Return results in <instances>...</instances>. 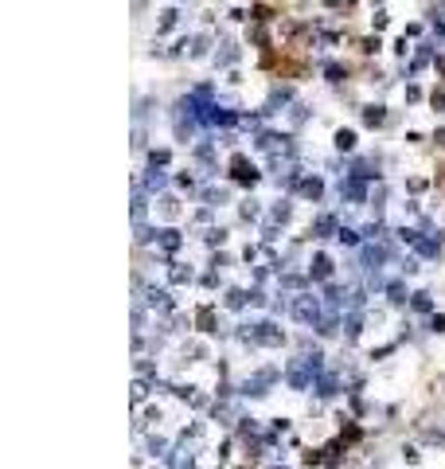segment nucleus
<instances>
[{
	"label": "nucleus",
	"mask_w": 445,
	"mask_h": 469,
	"mask_svg": "<svg viewBox=\"0 0 445 469\" xmlns=\"http://www.w3.org/2000/svg\"><path fill=\"white\" fill-rule=\"evenodd\" d=\"M293 313H297V321L316 324V321H320V301H316V297H301V301L293 305Z\"/></svg>",
	"instance_id": "nucleus-1"
},
{
	"label": "nucleus",
	"mask_w": 445,
	"mask_h": 469,
	"mask_svg": "<svg viewBox=\"0 0 445 469\" xmlns=\"http://www.w3.org/2000/svg\"><path fill=\"white\" fill-rule=\"evenodd\" d=\"M312 274H316V278H328V274H332V262H328V258H312Z\"/></svg>",
	"instance_id": "nucleus-2"
},
{
	"label": "nucleus",
	"mask_w": 445,
	"mask_h": 469,
	"mask_svg": "<svg viewBox=\"0 0 445 469\" xmlns=\"http://www.w3.org/2000/svg\"><path fill=\"white\" fill-rule=\"evenodd\" d=\"M336 145H340V149H352V145H356V137L348 133V129H340V133H336Z\"/></svg>",
	"instance_id": "nucleus-3"
},
{
	"label": "nucleus",
	"mask_w": 445,
	"mask_h": 469,
	"mask_svg": "<svg viewBox=\"0 0 445 469\" xmlns=\"http://www.w3.org/2000/svg\"><path fill=\"white\" fill-rule=\"evenodd\" d=\"M363 118H367V125H383V110H379V106H371Z\"/></svg>",
	"instance_id": "nucleus-4"
},
{
	"label": "nucleus",
	"mask_w": 445,
	"mask_h": 469,
	"mask_svg": "<svg viewBox=\"0 0 445 469\" xmlns=\"http://www.w3.org/2000/svg\"><path fill=\"white\" fill-rule=\"evenodd\" d=\"M390 301L402 305V301H406V290H402V286H390Z\"/></svg>",
	"instance_id": "nucleus-5"
}]
</instances>
